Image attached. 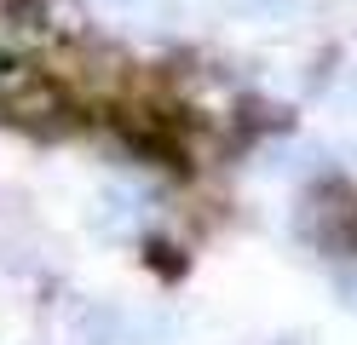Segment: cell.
Instances as JSON below:
<instances>
[{
	"instance_id": "obj_1",
	"label": "cell",
	"mask_w": 357,
	"mask_h": 345,
	"mask_svg": "<svg viewBox=\"0 0 357 345\" xmlns=\"http://www.w3.org/2000/svg\"><path fill=\"white\" fill-rule=\"evenodd\" d=\"M0 115H6L12 127L52 132V127H63L70 104H63V86L47 75V69H35V63H6V69H0Z\"/></svg>"
},
{
	"instance_id": "obj_3",
	"label": "cell",
	"mask_w": 357,
	"mask_h": 345,
	"mask_svg": "<svg viewBox=\"0 0 357 345\" xmlns=\"http://www.w3.org/2000/svg\"><path fill=\"white\" fill-rule=\"evenodd\" d=\"M12 29L35 35V40H81L86 35V12L81 0H6Z\"/></svg>"
},
{
	"instance_id": "obj_7",
	"label": "cell",
	"mask_w": 357,
	"mask_h": 345,
	"mask_svg": "<svg viewBox=\"0 0 357 345\" xmlns=\"http://www.w3.org/2000/svg\"><path fill=\"white\" fill-rule=\"evenodd\" d=\"M351 259H357V242H351Z\"/></svg>"
},
{
	"instance_id": "obj_4",
	"label": "cell",
	"mask_w": 357,
	"mask_h": 345,
	"mask_svg": "<svg viewBox=\"0 0 357 345\" xmlns=\"http://www.w3.org/2000/svg\"><path fill=\"white\" fill-rule=\"evenodd\" d=\"M139 219H144V201L132 196V190H104V196L93 201V230H98V236H109V242L132 236Z\"/></svg>"
},
{
	"instance_id": "obj_6",
	"label": "cell",
	"mask_w": 357,
	"mask_h": 345,
	"mask_svg": "<svg viewBox=\"0 0 357 345\" xmlns=\"http://www.w3.org/2000/svg\"><path fill=\"white\" fill-rule=\"evenodd\" d=\"M282 345H305V339H282Z\"/></svg>"
},
{
	"instance_id": "obj_2",
	"label": "cell",
	"mask_w": 357,
	"mask_h": 345,
	"mask_svg": "<svg viewBox=\"0 0 357 345\" xmlns=\"http://www.w3.org/2000/svg\"><path fill=\"white\" fill-rule=\"evenodd\" d=\"M300 236L311 247H328V253H351L357 242V201L340 190V184H323L311 190L300 207Z\"/></svg>"
},
{
	"instance_id": "obj_5",
	"label": "cell",
	"mask_w": 357,
	"mask_h": 345,
	"mask_svg": "<svg viewBox=\"0 0 357 345\" xmlns=\"http://www.w3.org/2000/svg\"><path fill=\"white\" fill-rule=\"evenodd\" d=\"M29 242V213H24V201L0 190V253H17Z\"/></svg>"
}]
</instances>
